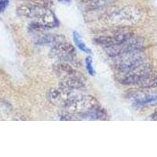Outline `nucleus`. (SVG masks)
<instances>
[{"label":"nucleus","instance_id":"obj_1","mask_svg":"<svg viewBox=\"0 0 157 157\" xmlns=\"http://www.w3.org/2000/svg\"><path fill=\"white\" fill-rule=\"evenodd\" d=\"M17 14L36 21L46 29H54L59 25V21L50 8L41 7L30 3L24 4L17 8Z\"/></svg>","mask_w":157,"mask_h":157},{"label":"nucleus","instance_id":"obj_2","mask_svg":"<svg viewBox=\"0 0 157 157\" xmlns=\"http://www.w3.org/2000/svg\"><path fill=\"white\" fill-rule=\"evenodd\" d=\"M145 62V57L141 50L115 57L113 66L116 72H125L134 69Z\"/></svg>","mask_w":157,"mask_h":157},{"label":"nucleus","instance_id":"obj_3","mask_svg":"<svg viewBox=\"0 0 157 157\" xmlns=\"http://www.w3.org/2000/svg\"><path fill=\"white\" fill-rule=\"evenodd\" d=\"M152 73V68L148 63L125 72H117L116 79L123 85H138Z\"/></svg>","mask_w":157,"mask_h":157},{"label":"nucleus","instance_id":"obj_4","mask_svg":"<svg viewBox=\"0 0 157 157\" xmlns=\"http://www.w3.org/2000/svg\"><path fill=\"white\" fill-rule=\"evenodd\" d=\"M144 45H145V40L143 39V38L133 35L131 37L129 38L123 43L106 48L105 52L109 57L115 58L119 56L128 54L130 52L141 50Z\"/></svg>","mask_w":157,"mask_h":157},{"label":"nucleus","instance_id":"obj_5","mask_svg":"<svg viewBox=\"0 0 157 157\" xmlns=\"http://www.w3.org/2000/svg\"><path fill=\"white\" fill-rule=\"evenodd\" d=\"M140 17L138 9L134 6L125 7L111 10L106 15L109 23L113 25H128L134 23Z\"/></svg>","mask_w":157,"mask_h":157},{"label":"nucleus","instance_id":"obj_6","mask_svg":"<svg viewBox=\"0 0 157 157\" xmlns=\"http://www.w3.org/2000/svg\"><path fill=\"white\" fill-rule=\"evenodd\" d=\"M50 58L54 59L58 62H71L76 57V50L75 47L65 41L61 42L52 46L49 52Z\"/></svg>","mask_w":157,"mask_h":157},{"label":"nucleus","instance_id":"obj_7","mask_svg":"<svg viewBox=\"0 0 157 157\" xmlns=\"http://www.w3.org/2000/svg\"><path fill=\"white\" fill-rule=\"evenodd\" d=\"M132 36V33L129 31L122 30L118 31L111 35H102V36H96L94 39V41L96 44L106 49L108 47L123 43Z\"/></svg>","mask_w":157,"mask_h":157},{"label":"nucleus","instance_id":"obj_8","mask_svg":"<svg viewBox=\"0 0 157 157\" xmlns=\"http://www.w3.org/2000/svg\"><path fill=\"white\" fill-rule=\"evenodd\" d=\"M74 91L75 90L66 89L61 86L59 88H54L49 91L48 99L54 105L63 108L67 101L75 93Z\"/></svg>","mask_w":157,"mask_h":157},{"label":"nucleus","instance_id":"obj_9","mask_svg":"<svg viewBox=\"0 0 157 157\" xmlns=\"http://www.w3.org/2000/svg\"><path fill=\"white\" fill-rule=\"evenodd\" d=\"M54 71L60 78H72V77L84 78V76H82L78 71L74 69L67 62H58V64H55L54 66Z\"/></svg>","mask_w":157,"mask_h":157},{"label":"nucleus","instance_id":"obj_10","mask_svg":"<svg viewBox=\"0 0 157 157\" xmlns=\"http://www.w3.org/2000/svg\"><path fill=\"white\" fill-rule=\"evenodd\" d=\"M60 86L71 90H78L85 88L84 78L72 77V78H61Z\"/></svg>","mask_w":157,"mask_h":157},{"label":"nucleus","instance_id":"obj_11","mask_svg":"<svg viewBox=\"0 0 157 157\" xmlns=\"http://www.w3.org/2000/svg\"><path fill=\"white\" fill-rule=\"evenodd\" d=\"M66 39L62 35H58V34H44L42 33L41 36H37L36 39V43L39 45H54L57 44L61 42L65 41Z\"/></svg>","mask_w":157,"mask_h":157},{"label":"nucleus","instance_id":"obj_12","mask_svg":"<svg viewBox=\"0 0 157 157\" xmlns=\"http://www.w3.org/2000/svg\"><path fill=\"white\" fill-rule=\"evenodd\" d=\"M116 0H83V4L88 10L103 9L110 6Z\"/></svg>","mask_w":157,"mask_h":157},{"label":"nucleus","instance_id":"obj_13","mask_svg":"<svg viewBox=\"0 0 157 157\" xmlns=\"http://www.w3.org/2000/svg\"><path fill=\"white\" fill-rule=\"evenodd\" d=\"M130 98L133 101L138 105H145V104H148L155 101L157 99V97L146 94L143 92H135V93L130 94Z\"/></svg>","mask_w":157,"mask_h":157},{"label":"nucleus","instance_id":"obj_14","mask_svg":"<svg viewBox=\"0 0 157 157\" xmlns=\"http://www.w3.org/2000/svg\"><path fill=\"white\" fill-rule=\"evenodd\" d=\"M138 86L144 88H155L157 87V72L151 73L147 78H145Z\"/></svg>","mask_w":157,"mask_h":157},{"label":"nucleus","instance_id":"obj_15","mask_svg":"<svg viewBox=\"0 0 157 157\" xmlns=\"http://www.w3.org/2000/svg\"><path fill=\"white\" fill-rule=\"evenodd\" d=\"M73 39L74 42H75V45H76L77 48L79 49L80 50H82V52L86 53V54H92V51H91L90 49L86 46V44L82 41V38L79 36L78 32L74 31L73 32Z\"/></svg>","mask_w":157,"mask_h":157},{"label":"nucleus","instance_id":"obj_16","mask_svg":"<svg viewBox=\"0 0 157 157\" xmlns=\"http://www.w3.org/2000/svg\"><path fill=\"white\" fill-rule=\"evenodd\" d=\"M26 1L29 2V3L32 5L45 8H50L54 3L53 0H26Z\"/></svg>","mask_w":157,"mask_h":157},{"label":"nucleus","instance_id":"obj_17","mask_svg":"<svg viewBox=\"0 0 157 157\" xmlns=\"http://www.w3.org/2000/svg\"><path fill=\"white\" fill-rule=\"evenodd\" d=\"M85 64H86V69L88 73L92 76H94L96 75V71H95L94 68L93 67V61L90 57H86L85 60Z\"/></svg>","mask_w":157,"mask_h":157},{"label":"nucleus","instance_id":"obj_18","mask_svg":"<svg viewBox=\"0 0 157 157\" xmlns=\"http://www.w3.org/2000/svg\"><path fill=\"white\" fill-rule=\"evenodd\" d=\"M10 0H0V13H3L8 7Z\"/></svg>","mask_w":157,"mask_h":157},{"label":"nucleus","instance_id":"obj_19","mask_svg":"<svg viewBox=\"0 0 157 157\" xmlns=\"http://www.w3.org/2000/svg\"><path fill=\"white\" fill-rule=\"evenodd\" d=\"M150 118H151V120H157V109L152 113V114L151 115Z\"/></svg>","mask_w":157,"mask_h":157},{"label":"nucleus","instance_id":"obj_20","mask_svg":"<svg viewBox=\"0 0 157 157\" xmlns=\"http://www.w3.org/2000/svg\"><path fill=\"white\" fill-rule=\"evenodd\" d=\"M59 2H62V3H66V4H68L71 2V0H58Z\"/></svg>","mask_w":157,"mask_h":157}]
</instances>
